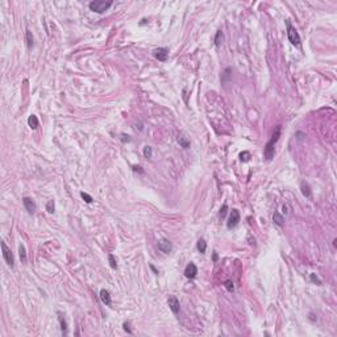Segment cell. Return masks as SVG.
Instances as JSON below:
<instances>
[{
  "mask_svg": "<svg viewBox=\"0 0 337 337\" xmlns=\"http://www.w3.org/2000/svg\"><path fill=\"white\" fill-rule=\"evenodd\" d=\"M111 6H112L111 0H107V2L106 0H95V2H91L90 4H88V7H90L91 11L96 12V13H103L104 11H107Z\"/></svg>",
  "mask_w": 337,
  "mask_h": 337,
  "instance_id": "obj_2",
  "label": "cell"
},
{
  "mask_svg": "<svg viewBox=\"0 0 337 337\" xmlns=\"http://www.w3.org/2000/svg\"><path fill=\"white\" fill-rule=\"evenodd\" d=\"M108 261H110V265H111L112 269H117V261L115 258V256L110 254V256H108Z\"/></svg>",
  "mask_w": 337,
  "mask_h": 337,
  "instance_id": "obj_21",
  "label": "cell"
},
{
  "mask_svg": "<svg viewBox=\"0 0 337 337\" xmlns=\"http://www.w3.org/2000/svg\"><path fill=\"white\" fill-rule=\"evenodd\" d=\"M23 203H24L25 210L29 212V214H34V211H36V203H34V200L32 199V198L24 196L23 198Z\"/></svg>",
  "mask_w": 337,
  "mask_h": 337,
  "instance_id": "obj_7",
  "label": "cell"
},
{
  "mask_svg": "<svg viewBox=\"0 0 337 337\" xmlns=\"http://www.w3.org/2000/svg\"><path fill=\"white\" fill-rule=\"evenodd\" d=\"M2 249H3V257H4V260H6L7 262V265L9 267H13L15 265V261H13V256H12V252L11 249L6 245V242H2Z\"/></svg>",
  "mask_w": 337,
  "mask_h": 337,
  "instance_id": "obj_4",
  "label": "cell"
},
{
  "mask_svg": "<svg viewBox=\"0 0 337 337\" xmlns=\"http://www.w3.org/2000/svg\"><path fill=\"white\" fill-rule=\"evenodd\" d=\"M300 188H302V192L306 198H311L312 196V192H311V187L307 182H302L300 183Z\"/></svg>",
  "mask_w": 337,
  "mask_h": 337,
  "instance_id": "obj_13",
  "label": "cell"
},
{
  "mask_svg": "<svg viewBox=\"0 0 337 337\" xmlns=\"http://www.w3.org/2000/svg\"><path fill=\"white\" fill-rule=\"evenodd\" d=\"M28 124H29V127L32 128V129H36V128L38 127V119L36 115H32V116H29L28 119Z\"/></svg>",
  "mask_w": 337,
  "mask_h": 337,
  "instance_id": "obj_17",
  "label": "cell"
},
{
  "mask_svg": "<svg viewBox=\"0 0 337 337\" xmlns=\"http://www.w3.org/2000/svg\"><path fill=\"white\" fill-rule=\"evenodd\" d=\"M239 223H240V212H239V210H232L231 215H229V220H228V223H227V227L229 228V229H232V228H235Z\"/></svg>",
  "mask_w": 337,
  "mask_h": 337,
  "instance_id": "obj_5",
  "label": "cell"
},
{
  "mask_svg": "<svg viewBox=\"0 0 337 337\" xmlns=\"http://www.w3.org/2000/svg\"><path fill=\"white\" fill-rule=\"evenodd\" d=\"M123 327H124V329H125L128 333H132V331H131V328H129V323H124Z\"/></svg>",
  "mask_w": 337,
  "mask_h": 337,
  "instance_id": "obj_30",
  "label": "cell"
},
{
  "mask_svg": "<svg viewBox=\"0 0 337 337\" xmlns=\"http://www.w3.org/2000/svg\"><path fill=\"white\" fill-rule=\"evenodd\" d=\"M231 73H232V69H229V67H228V69H225V71L223 73V77H221V82L224 83V84H227L228 82L231 81V78H232V74H231Z\"/></svg>",
  "mask_w": 337,
  "mask_h": 337,
  "instance_id": "obj_16",
  "label": "cell"
},
{
  "mask_svg": "<svg viewBox=\"0 0 337 337\" xmlns=\"http://www.w3.org/2000/svg\"><path fill=\"white\" fill-rule=\"evenodd\" d=\"M227 211H228V206H227V204H224V206H223V208L220 210V216H221V219H224V217H225V215H227Z\"/></svg>",
  "mask_w": 337,
  "mask_h": 337,
  "instance_id": "obj_29",
  "label": "cell"
},
{
  "mask_svg": "<svg viewBox=\"0 0 337 337\" xmlns=\"http://www.w3.org/2000/svg\"><path fill=\"white\" fill-rule=\"evenodd\" d=\"M196 274H198V267H196V265L192 264V262H190V264L186 266V269H185V275L187 277V278L192 279V278H195V277H196Z\"/></svg>",
  "mask_w": 337,
  "mask_h": 337,
  "instance_id": "obj_8",
  "label": "cell"
},
{
  "mask_svg": "<svg viewBox=\"0 0 337 337\" xmlns=\"http://www.w3.org/2000/svg\"><path fill=\"white\" fill-rule=\"evenodd\" d=\"M249 158H250V153H249V152H242L241 154H240V160L244 161V162L249 161Z\"/></svg>",
  "mask_w": 337,
  "mask_h": 337,
  "instance_id": "obj_26",
  "label": "cell"
},
{
  "mask_svg": "<svg viewBox=\"0 0 337 337\" xmlns=\"http://www.w3.org/2000/svg\"><path fill=\"white\" fill-rule=\"evenodd\" d=\"M25 41H27V46L31 49L33 46V34H32V32L29 31V29L25 32Z\"/></svg>",
  "mask_w": 337,
  "mask_h": 337,
  "instance_id": "obj_19",
  "label": "cell"
},
{
  "mask_svg": "<svg viewBox=\"0 0 337 337\" xmlns=\"http://www.w3.org/2000/svg\"><path fill=\"white\" fill-rule=\"evenodd\" d=\"M133 170H135V171H140V173H141V174H142V173H144V170H142V167H140V166H133Z\"/></svg>",
  "mask_w": 337,
  "mask_h": 337,
  "instance_id": "obj_31",
  "label": "cell"
},
{
  "mask_svg": "<svg viewBox=\"0 0 337 337\" xmlns=\"http://www.w3.org/2000/svg\"><path fill=\"white\" fill-rule=\"evenodd\" d=\"M167 304L170 307V310L174 312V314H178L181 310V304H179V300L177 299V296H170L167 299Z\"/></svg>",
  "mask_w": 337,
  "mask_h": 337,
  "instance_id": "obj_9",
  "label": "cell"
},
{
  "mask_svg": "<svg viewBox=\"0 0 337 337\" xmlns=\"http://www.w3.org/2000/svg\"><path fill=\"white\" fill-rule=\"evenodd\" d=\"M196 248H198V250H199L200 253H206V250H207V242H206V240L204 239H200L199 241H198Z\"/></svg>",
  "mask_w": 337,
  "mask_h": 337,
  "instance_id": "obj_20",
  "label": "cell"
},
{
  "mask_svg": "<svg viewBox=\"0 0 337 337\" xmlns=\"http://www.w3.org/2000/svg\"><path fill=\"white\" fill-rule=\"evenodd\" d=\"M58 320H59V324H61V329H62V333L63 335H67V323L65 320V315L62 312H58Z\"/></svg>",
  "mask_w": 337,
  "mask_h": 337,
  "instance_id": "obj_12",
  "label": "cell"
},
{
  "mask_svg": "<svg viewBox=\"0 0 337 337\" xmlns=\"http://www.w3.org/2000/svg\"><path fill=\"white\" fill-rule=\"evenodd\" d=\"M221 38H223V32H221V31H217L216 37H215V45H216V46L220 45V40H221Z\"/></svg>",
  "mask_w": 337,
  "mask_h": 337,
  "instance_id": "obj_27",
  "label": "cell"
},
{
  "mask_svg": "<svg viewBox=\"0 0 337 337\" xmlns=\"http://www.w3.org/2000/svg\"><path fill=\"white\" fill-rule=\"evenodd\" d=\"M81 196L83 198L84 202H86V203H92V196H91V195L86 194V192H81Z\"/></svg>",
  "mask_w": 337,
  "mask_h": 337,
  "instance_id": "obj_28",
  "label": "cell"
},
{
  "mask_svg": "<svg viewBox=\"0 0 337 337\" xmlns=\"http://www.w3.org/2000/svg\"><path fill=\"white\" fill-rule=\"evenodd\" d=\"M54 200H49L48 203H46V210H48V212L49 214H53L54 212Z\"/></svg>",
  "mask_w": 337,
  "mask_h": 337,
  "instance_id": "obj_24",
  "label": "cell"
},
{
  "mask_svg": "<svg viewBox=\"0 0 337 337\" xmlns=\"http://www.w3.org/2000/svg\"><path fill=\"white\" fill-rule=\"evenodd\" d=\"M144 156H145L146 158H152V156H153V150H152L150 146H145V148H144Z\"/></svg>",
  "mask_w": 337,
  "mask_h": 337,
  "instance_id": "obj_23",
  "label": "cell"
},
{
  "mask_svg": "<svg viewBox=\"0 0 337 337\" xmlns=\"http://www.w3.org/2000/svg\"><path fill=\"white\" fill-rule=\"evenodd\" d=\"M100 299H102V302L106 306H111V303H112V299H111V295H110V292H108L107 290H102L100 291Z\"/></svg>",
  "mask_w": 337,
  "mask_h": 337,
  "instance_id": "obj_11",
  "label": "cell"
},
{
  "mask_svg": "<svg viewBox=\"0 0 337 337\" xmlns=\"http://www.w3.org/2000/svg\"><path fill=\"white\" fill-rule=\"evenodd\" d=\"M158 249L162 253H165V254H168V253H171V250H173V244L167 239H161L158 241Z\"/></svg>",
  "mask_w": 337,
  "mask_h": 337,
  "instance_id": "obj_6",
  "label": "cell"
},
{
  "mask_svg": "<svg viewBox=\"0 0 337 337\" xmlns=\"http://www.w3.org/2000/svg\"><path fill=\"white\" fill-rule=\"evenodd\" d=\"M224 286H225V289L228 290V291H233L235 290V286H233V282H232L231 279H228V281H225V283H224Z\"/></svg>",
  "mask_w": 337,
  "mask_h": 337,
  "instance_id": "obj_25",
  "label": "cell"
},
{
  "mask_svg": "<svg viewBox=\"0 0 337 337\" xmlns=\"http://www.w3.org/2000/svg\"><path fill=\"white\" fill-rule=\"evenodd\" d=\"M286 27H287V37H289L290 42L292 44V45H295V46H299L300 45L299 33L296 32V29L291 25L290 20H286Z\"/></svg>",
  "mask_w": 337,
  "mask_h": 337,
  "instance_id": "obj_3",
  "label": "cell"
},
{
  "mask_svg": "<svg viewBox=\"0 0 337 337\" xmlns=\"http://www.w3.org/2000/svg\"><path fill=\"white\" fill-rule=\"evenodd\" d=\"M273 220H274V223L278 227H282L285 224V217L282 216L279 212H274V215H273Z\"/></svg>",
  "mask_w": 337,
  "mask_h": 337,
  "instance_id": "obj_15",
  "label": "cell"
},
{
  "mask_svg": "<svg viewBox=\"0 0 337 337\" xmlns=\"http://www.w3.org/2000/svg\"><path fill=\"white\" fill-rule=\"evenodd\" d=\"M123 141H127V142H129L131 141V138H129V136H125V135H123V138H121Z\"/></svg>",
  "mask_w": 337,
  "mask_h": 337,
  "instance_id": "obj_32",
  "label": "cell"
},
{
  "mask_svg": "<svg viewBox=\"0 0 337 337\" xmlns=\"http://www.w3.org/2000/svg\"><path fill=\"white\" fill-rule=\"evenodd\" d=\"M310 319H311L312 321H314V320H316V318H315V315H314V314H310Z\"/></svg>",
  "mask_w": 337,
  "mask_h": 337,
  "instance_id": "obj_33",
  "label": "cell"
},
{
  "mask_svg": "<svg viewBox=\"0 0 337 337\" xmlns=\"http://www.w3.org/2000/svg\"><path fill=\"white\" fill-rule=\"evenodd\" d=\"M19 254H20V260H21V262L25 264L27 262V252H25V246H24L23 244H20V246H19Z\"/></svg>",
  "mask_w": 337,
  "mask_h": 337,
  "instance_id": "obj_18",
  "label": "cell"
},
{
  "mask_svg": "<svg viewBox=\"0 0 337 337\" xmlns=\"http://www.w3.org/2000/svg\"><path fill=\"white\" fill-rule=\"evenodd\" d=\"M279 136H281V125H277L275 128V131L274 133H273V136L269 141H267L266 144V146H265V150H264V156L267 161H270L274 158V154H275V144L278 142L279 140Z\"/></svg>",
  "mask_w": 337,
  "mask_h": 337,
  "instance_id": "obj_1",
  "label": "cell"
},
{
  "mask_svg": "<svg viewBox=\"0 0 337 337\" xmlns=\"http://www.w3.org/2000/svg\"><path fill=\"white\" fill-rule=\"evenodd\" d=\"M178 144H179L183 149H188L190 145H191L190 140H188L187 137H185V136H178Z\"/></svg>",
  "mask_w": 337,
  "mask_h": 337,
  "instance_id": "obj_14",
  "label": "cell"
},
{
  "mask_svg": "<svg viewBox=\"0 0 337 337\" xmlns=\"http://www.w3.org/2000/svg\"><path fill=\"white\" fill-rule=\"evenodd\" d=\"M153 53H154V56H156V58L158 59V61H162V62L166 61L167 57H168V50L166 48H158Z\"/></svg>",
  "mask_w": 337,
  "mask_h": 337,
  "instance_id": "obj_10",
  "label": "cell"
},
{
  "mask_svg": "<svg viewBox=\"0 0 337 337\" xmlns=\"http://www.w3.org/2000/svg\"><path fill=\"white\" fill-rule=\"evenodd\" d=\"M310 278H311V281L314 282V283H316L318 286H321V281L319 279V277L315 274V273H312V274H310Z\"/></svg>",
  "mask_w": 337,
  "mask_h": 337,
  "instance_id": "obj_22",
  "label": "cell"
}]
</instances>
